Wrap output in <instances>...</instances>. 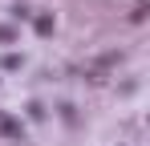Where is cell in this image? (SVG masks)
<instances>
[{"mask_svg": "<svg viewBox=\"0 0 150 146\" xmlns=\"http://www.w3.org/2000/svg\"><path fill=\"white\" fill-rule=\"evenodd\" d=\"M37 33H41V37H53V28H57V21H53V12H41V16H37Z\"/></svg>", "mask_w": 150, "mask_h": 146, "instance_id": "1", "label": "cell"}, {"mask_svg": "<svg viewBox=\"0 0 150 146\" xmlns=\"http://www.w3.org/2000/svg\"><path fill=\"white\" fill-rule=\"evenodd\" d=\"M0 130L16 138V134H21V122H16V118H8V114H0Z\"/></svg>", "mask_w": 150, "mask_h": 146, "instance_id": "2", "label": "cell"}, {"mask_svg": "<svg viewBox=\"0 0 150 146\" xmlns=\"http://www.w3.org/2000/svg\"><path fill=\"white\" fill-rule=\"evenodd\" d=\"M16 41V28L12 24H0V45H12Z\"/></svg>", "mask_w": 150, "mask_h": 146, "instance_id": "3", "label": "cell"}]
</instances>
